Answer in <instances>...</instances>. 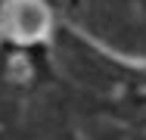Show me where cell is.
Wrapping results in <instances>:
<instances>
[{
	"instance_id": "cell-1",
	"label": "cell",
	"mask_w": 146,
	"mask_h": 140,
	"mask_svg": "<svg viewBox=\"0 0 146 140\" xmlns=\"http://www.w3.org/2000/svg\"><path fill=\"white\" fill-rule=\"evenodd\" d=\"M9 28L19 34V37H37L44 28H47V13L37 0H16L9 6Z\"/></svg>"
}]
</instances>
